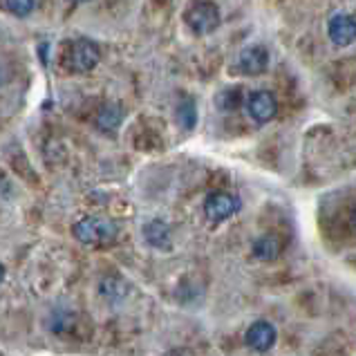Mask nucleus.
<instances>
[{"instance_id":"0eeeda50","label":"nucleus","mask_w":356,"mask_h":356,"mask_svg":"<svg viewBox=\"0 0 356 356\" xmlns=\"http://www.w3.org/2000/svg\"><path fill=\"white\" fill-rule=\"evenodd\" d=\"M244 343L256 352H269L276 343V327L269 321H256L244 332Z\"/></svg>"},{"instance_id":"1a4fd4ad","label":"nucleus","mask_w":356,"mask_h":356,"mask_svg":"<svg viewBox=\"0 0 356 356\" xmlns=\"http://www.w3.org/2000/svg\"><path fill=\"white\" fill-rule=\"evenodd\" d=\"M253 256H256L258 260L262 262H271L276 260L280 256L282 251V242L278 240V236H273V233H264V236L256 238V242H253Z\"/></svg>"},{"instance_id":"f3484780","label":"nucleus","mask_w":356,"mask_h":356,"mask_svg":"<svg viewBox=\"0 0 356 356\" xmlns=\"http://www.w3.org/2000/svg\"><path fill=\"white\" fill-rule=\"evenodd\" d=\"M352 225H354V229H356V211L352 213Z\"/></svg>"},{"instance_id":"f03ea898","label":"nucleus","mask_w":356,"mask_h":356,"mask_svg":"<svg viewBox=\"0 0 356 356\" xmlns=\"http://www.w3.org/2000/svg\"><path fill=\"white\" fill-rule=\"evenodd\" d=\"M184 23L195 34H211L220 25V9L211 0H195L184 12Z\"/></svg>"},{"instance_id":"f8f14e48","label":"nucleus","mask_w":356,"mask_h":356,"mask_svg":"<svg viewBox=\"0 0 356 356\" xmlns=\"http://www.w3.org/2000/svg\"><path fill=\"white\" fill-rule=\"evenodd\" d=\"M177 119H179V124L184 126L186 130H191L193 126H195L197 113H195V104H193L191 99H186L184 104H179V108H177Z\"/></svg>"},{"instance_id":"9d476101","label":"nucleus","mask_w":356,"mask_h":356,"mask_svg":"<svg viewBox=\"0 0 356 356\" xmlns=\"http://www.w3.org/2000/svg\"><path fill=\"white\" fill-rule=\"evenodd\" d=\"M144 238H146L148 244H152V247L164 249L170 244V229L161 220H152L144 227Z\"/></svg>"},{"instance_id":"39448f33","label":"nucleus","mask_w":356,"mask_h":356,"mask_svg":"<svg viewBox=\"0 0 356 356\" xmlns=\"http://www.w3.org/2000/svg\"><path fill=\"white\" fill-rule=\"evenodd\" d=\"M101 60V49L95 40L88 38H79L72 45V54H70V65H72L74 72H90L95 70Z\"/></svg>"},{"instance_id":"7ed1b4c3","label":"nucleus","mask_w":356,"mask_h":356,"mask_svg":"<svg viewBox=\"0 0 356 356\" xmlns=\"http://www.w3.org/2000/svg\"><path fill=\"white\" fill-rule=\"evenodd\" d=\"M238 209H240L238 197H233L231 193H227V191H213V193H209L207 200H204V216L211 222L227 220Z\"/></svg>"},{"instance_id":"423d86ee","label":"nucleus","mask_w":356,"mask_h":356,"mask_svg":"<svg viewBox=\"0 0 356 356\" xmlns=\"http://www.w3.org/2000/svg\"><path fill=\"white\" fill-rule=\"evenodd\" d=\"M327 36L337 47H350L356 43V18L350 14H334L327 23Z\"/></svg>"},{"instance_id":"9b49d317","label":"nucleus","mask_w":356,"mask_h":356,"mask_svg":"<svg viewBox=\"0 0 356 356\" xmlns=\"http://www.w3.org/2000/svg\"><path fill=\"white\" fill-rule=\"evenodd\" d=\"M121 119H124V113H121V108L115 106V104H108L99 110L97 115V126L106 132H115L121 124Z\"/></svg>"},{"instance_id":"a211bd4d","label":"nucleus","mask_w":356,"mask_h":356,"mask_svg":"<svg viewBox=\"0 0 356 356\" xmlns=\"http://www.w3.org/2000/svg\"><path fill=\"white\" fill-rule=\"evenodd\" d=\"M74 3H81V0H74Z\"/></svg>"},{"instance_id":"4468645a","label":"nucleus","mask_w":356,"mask_h":356,"mask_svg":"<svg viewBox=\"0 0 356 356\" xmlns=\"http://www.w3.org/2000/svg\"><path fill=\"white\" fill-rule=\"evenodd\" d=\"M5 7L7 12H12L16 16H27L36 7V0H5Z\"/></svg>"},{"instance_id":"ddd939ff","label":"nucleus","mask_w":356,"mask_h":356,"mask_svg":"<svg viewBox=\"0 0 356 356\" xmlns=\"http://www.w3.org/2000/svg\"><path fill=\"white\" fill-rule=\"evenodd\" d=\"M216 101L222 110H236L242 101V90L240 88H227L225 92H220V97Z\"/></svg>"},{"instance_id":"20e7f679","label":"nucleus","mask_w":356,"mask_h":356,"mask_svg":"<svg viewBox=\"0 0 356 356\" xmlns=\"http://www.w3.org/2000/svg\"><path fill=\"white\" fill-rule=\"evenodd\" d=\"M247 113L256 124H267L278 115V101L267 90H256L247 97Z\"/></svg>"},{"instance_id":"f257e3e1","label":"nucleus","mask_w":356,"mask_h":356,"mask_svg":"<svg viewBox=\"0 0 356 356\" xmlns=\"http://www.w3.org/2000/svg\"><path fill=\"white\" fill-rule=\"evenodd\" d=\"M74 238L81 242V244H88V247H108V244H113L119 236V229L117 225L110 218H81L74 229Z\"/></svg>"},{"instance_id":"6e6552de","label":"nucleus","mask_w":356,"mask_h":356,"mask_svg":"<svg viewBox=\"0 0 356 356\" xmlns=\"http://www.w3.org/2000/svg\"><path fill=\"white\" fill-rule=\"evenodd\" d=\"M238 67L242 70L244 74H262L264 70L269 67V52L267 47L262 45H251V47H244L240 52V58H238Z\"/></svg>"},{"instance_id":"2eb2a0df","label":"nucleus","mask_w":356,"mask_h":356,"mask_svg":"<svg viewBox=\"0 0 356 356\" xmlns=\"http://www.w3.org/2000/svg\"><path fill=\"white\" fill-rule=\"evenodd\" d=\"M5 81H7V72H5V67L0 65V83H5Z\"/></svg>"},{"instance_id":"dca6fc26","label":"nucleus","mask_w":356,"mask_h":356,"mask_svg":"<svg viewBox=\"0 0 356 356\" xmlns=\"http://www.w3.org/2000/svg\"><path fill=\"white\" fill-rule=\"evenodd\" d=\"M3 278H5V267L0 264V282H3Z\"/></svg>"}]
</instances>
